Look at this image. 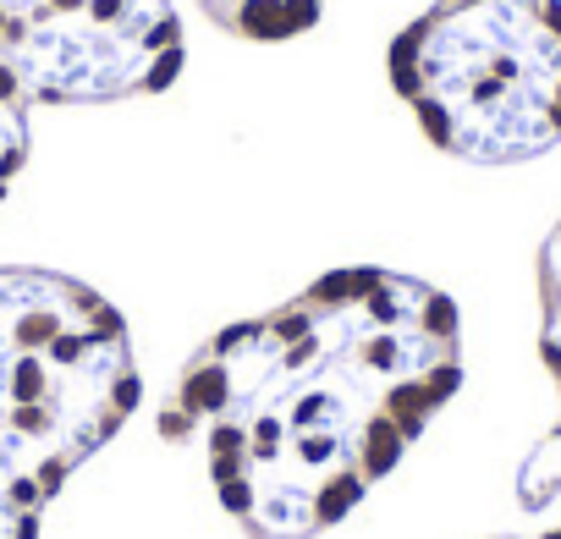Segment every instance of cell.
Segmentation results:
<instances>
[{
  "mask_svg": "<svg viewBox=\"0 0 561 539\" xmlns=\"http://www.w3.org/2000/svg\"><path fill=\"white\" fill-rule=\"evenodd\" d=\"M462 386V325L440 287L331 270L280 309L209 336L160 408L198 446L248 539L331 534Z\"/></svg>",
  "mask_w": 561,
  "mask_h": 539,
  "instance_id": "cell-1",
  "label": "cell"
},
{
  "mask_svg": "<svg viewBox=\"0 0 561 539\" xmlns=\"http://www.w3.org/2000/svg\"><path fill=\"white\" fill-rule=\"evenodd\" d=\"M539 358L561 391V220L539 248Z\"/></svg>",
  "mask_w": 561,
  "mask_h": 539,
  "instance_id": "cell-6",
  "label": "cell"
},
{
  "mask_svg": "<svg viewBox=\"0 0 561 539\" xmlns=\"http://www.w3.org/2000/svg\"><path fill=\"white\" fill-rule=\"evenodd\" d=\"M391 83L435 149L539 160L561 144V0H435L397 34Z\"/></svg>",
  "mask_w": 561,
  "mask_h": 539,
  "instance_id": "cell-3",
  "label": "cell"
},
{
  "mask_svg": "<svg viewBox=\"0 0 561 539\" xmlns=\"http://www.w3.org/2000/svg\"><path fill=\"white\" fill-rule=\"evenodd\" d=\"M133 408L122 314L72 276L0 264V539H39L45 506Z\"/></svg>",
  "mask_w": 561,
  "mask_h": 539,
  "instance_id": "cell-2",
  "label": "cell"
},
{
  "mask_svg": "<svg viewBox=\"0 0 561 539\" xmlns=\"http://www.w3.org/2000/svg\"><path fill=\"white\" fill-rule=\"evenodd\" d=\"M28 94L12 83V72L0 67V198L18 182V171L28 165Z\"/></svg>",
  "mask_w": 561,
  "mask_h": 539,
  "instance_id": "cell-7",
  "label": "cell"
},
{
  "mask_svg": "<svg viewBox=\"0 0 561 539\" xmlns=\"http://www.w3.org/2000/svg\"><path fill=\"white\" fill-rule=\"evenodd\" d=\"M204 18L220 23L237 39H259V45H280L298 39L320 23L325 0H198Z\"/></svg>",
  "mask_w": 561,
  "mask_h": 539,
  "instance_id": "cell-5",
  "label": "cell"
},
{
  "mask_svg": "<svg viewBox=\"0 0 561 539\" xmlns=\"http://www.w3.org/2000/svg\"><path fill=\"white\" fill-rule=\"evenodd\" d=\"M0 67L28 105H111L182 72L171 0H0Z\"/></svg>",
  "mask_w": 561,
  "mask_h": 539,
  "instance_id": "cell-4",
  "label": "cell"
},
{
  "mask_svg": "<svg viewBox=\"0 0 561 539\" xmlns=\"http://www.w3.org/2000/svg\"><path fill=\"white\" fill-rule=\"evenodd\" d=\"M534 539H561V528H556V534H534Z\"/></svg>",
  "mask_w": 561,
  "mask_h": 539,
  "instance_id": "cell-8",
  "label": "cell"
}]
</instances>
